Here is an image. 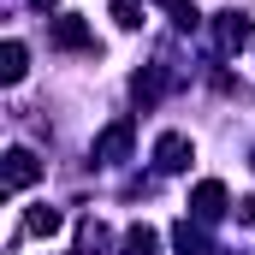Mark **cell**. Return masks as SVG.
Masks as SVG:
<instances>
[{
    "label": "cell",
    "mask_w": 255,
    "mask_h": 255,
    "mask_svg": "<svg viewBox=\"0 0 255 255\" xmlns=\"http://www.w3.org/2000/svg\"><path fill=\"white\" fill-rule=\"evenodd\" d=\"M6 77H12V83H18V77H24V48H18V42H12V48H6Z\"/></svg>",
    "instance_id": "obj_6"
},
{
    "label": "cell",
    "mask_w": 255,
    "mask_h": 255,
    "mask_svg": "<svg viewBox=\"0 0 255 255\" xmlns=\"http://www.w3.org/2000/svg\"><path fill=\"white\" fill-rule=\"evenodd\" d=\"M24 232H60V214H54V208H36V214H30V226H24Z\"/></svg>",
    "instance_id": "obj_5"
},
{
    "label": "cell",
    "mask_w": 255,
    "mask_h": 255,
    "mask_svg": "<svg viewBox=\"0 0 255 255\" xmlns=\"http://www.w3.org/2000/svg\"><path fill=\"white\" fill-rule=\"evenodd\" d=\"M113 18H119L125 30H136V24H142V0H113Z\"/></svg>",
    "instance_id": "obj_4"
},
{
    "label": "cell",
    "mask_w": 255,
    "mask_h": 255,
    "mask_svg": "<svg viewBox=\"0 0 255 255\" xmlns=\"http://www.w3.org/2000/svg\"><path fill=\"white\" fill-rule=\"evenodd\" d=\"M184 154H190V142H184V136H160V166H172V172H178V166H184Z\"/></svg>",
    "instance_id": "obj_3"
},
{
    "label": "cell",
    "mask_w": 255,
    "mask_h": 255,
    "mask_svg": "<svg viewBox=\"0 0 255 255\" xmlns=\"http://www.w3.org/2000/svg\"><path fill=\"white\" fill-rule=\"evenodd\" d=\"M36 172H42V166H36V154H24V148H12V166H6V184H12V190H24V184H30Z\"/></svg>",
    "instance_id": "obj_1"
},
{
    "label": "cell",
    "mask_w": 255,
    "mask_h": 255,
    "mask_svg": "<svg viewBox=\"0 0 255 255\" xmlns=\"http://www.w3.org/2000/svg\"><path fill=\"white\" fill-rule=\"evenodd\" d=\"M250 42V24L238 18V12H226V24H220V48H244Z\"/></svg>",
    "instance_id": "obj_2"
}]
</instances>
